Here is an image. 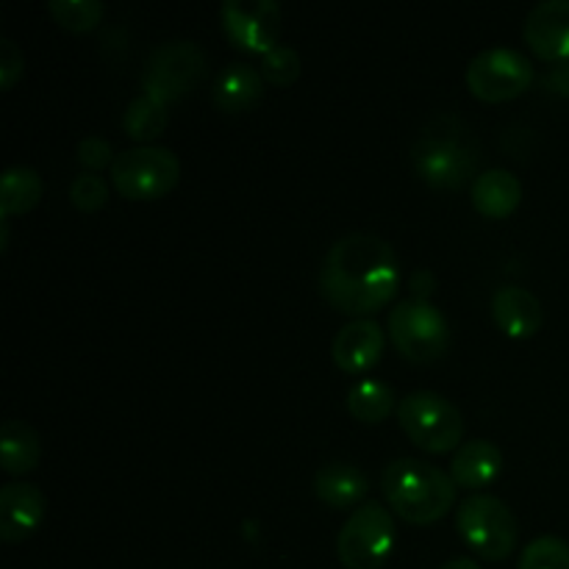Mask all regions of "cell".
Instances as JSON below:
<instances>
[{
  "label": "cell",
  "mask_w": 569,
  "mask_h": 569,
  "mask_svg": "<svg viewBox=\"0 0 569 569\" xmlns=\"http://www.w3.org/2000/svg\"><path fill=\"white\" fill-rule=\"evenodd\" d=\"M398 287V253L376 233H348L328 248L320 264L322 298L356 320L392 303Z\"/></svg>",
  "instance_id": "6da1fadb"
},
{
  "label": "cell",
  "mask_w": 569,
  "mask_h": 569,
  "mask_svg": "<svg viewBox=\"0 0 569 569\" xmlns=\"http://www.w3.org/2000/svg\"><path fill=\"white\" fill-rule=\"evenodd\" d=\"M415 170L428 187L459 189L467 181H476V167L481 159L476 137L467 122L456 114H437L417 137L411 148Z\"/></svg>",
  "instance_id": "7a4b0ae2"
},
{
  "label": "cell",
  "mask_w": 569,
  "mask_h": 569,
  "mask_svg": "<svg viewBox=\"0 0 569 569\" xmlns=\"http://www.w3.org/2000/svg\"><path fill=\"white\" fill-rule=\"evenodd\" d=\"M381 492L400 520L411 526H431L453 509L459 487L450 472L428 461L395 459L383 467Z\"/></svg>",
  "instance_id": "3957f363"
},
{
  "label": "cell",
  "mask_w": 569,
  "mask_h": 569,
  "mask_svg": "<svg viewBox=\"0 0 569 569\" xmlns=\"http://www.w3.org/2000/svg\"><path fill=\"white\" fill-rule=\"evenodd\" d=\"M398 422L406 437L426 453H450L465 445V417L439 392H411L400 400Z\"/></svg>",
  "instance_id": "277c9868"
},
{
  "label": "cell",
  "mask_w": 569,
  "mask_h": 569,
  "mask_svg": "<svg viewBox=\"0 0 569 569\" xmlns=\"http://www.w3.org/2000/svg\"><path fill=\"white\" fill-rule=\"evenodd\" d=\"M456 528L476 556L487 561L509 559L517 545V517L495 495L476 492L456 511Z\"/></svg>",
  "instance_id": "5b68a950"
},
{
  "label": "cell",
  "mask_w": 569,
  "mask_h": 569,
  "mask_svg": "<svg viewBox=\"0 0 569 569\" xmlns=\"http://www.w3.org/2000/svg\"><path fill=\"white\" fill-rule=\"evenodd\" d=\"M181 161L164 144H137L111 164V183L128 200H159L178 187Z\"/></svg>",
  "instance_id": "8992f818"
},
{
  "label": "cell",
  "mask_w": 569,
  "mask_h": 569,
  "mask_svg": "<svg viewBox=\"0 0 569 569\" xmlns=\"http://www.w3.org/2000/svg\"><path fill=\"white\" fill-rule=\"evenodd\" d=\"M389 337L400 356L415 365H431L448 350L450 328L437 306L428 300L406 298L389 311Z\"/></svg>",
  "instance_id": "52a82bcc"
},
{
  "label": "cell",
  "mask_w": 569,
  "mask_h": 569,
  "mask_svg": "<svg viewBox=\"0 0 569 569\" xmlns=\"http://www.w3.org/2000/svg\"><path fill=\"white\" fill-rule=\"evenodd\" d=\"M206 76V53L192 39H170L148 56L142 70L144 92L161 103H176L187 98Z\"/></svg>",
  "instance_id": "ba28073f"
},
{
  "label": "cell",
  "mask_w": 569,
  "mask_h": 569,
  "mask_svg": "<svg viewBox=\"0 0 569 569\" xmlns=\"http://www.w3.org/2000/svg\"><path fill=\"white\" fill-rule=\"evenodd\" d=\"M395 550V517L381 503H365L337 537V556L348 569H381Z\"/></svg>",
  "instance_id": "9c48e42d"
},
{
  "label": "cell",
  "mask_w": 569,
  "mask_h": 569,
  "mask_svg": "<svg viewBox=\"0 0 569 569\" xmlns=\"http://www.w3.org/2000/svg\"><path fill=\"white\" fill-rule=\"evenodd\" d=\"M467 89L478 100L487 103H503V100L520 98L533 83V61L515 48H487L470 61L465 72Z\"/></svg>",
  "instance_id": "30bf717a"
},
{
  "label": "cell",
  "mask_w": 569,
  "mask_h": 569,
  "mask_svg": "<svg viewBox=\"0 0 569 569\" xmlns=\"http://www.w3.org/2000/svg\"><path fill=\"white\" fill-rule=\"evenodd\" d=\"M220 26L237 48L267 56L283 31V11L276 0H226L220 6Z\"/></svg>",
  "instance_id": "8fae6325"
},
{
  "label": "cell",
  "mask_w": 569,
  "mask_h": 569,
  "mask_svg": "<svg viewBox=\"0 0 569 569\" xmlns=\"http://www.w3.org/2000/svg\"><path fill=\"white\" fill-rule=\"evenodd\" d=\"M533 56L550 64L569 61V0H542L533 6L522 26Z\"/></svg>",
  "instance_id": "7c38bea8"
},
{
  "label": "cell",
  "mask_w": 569,
  "mask_h": 569,
  "mask_svg": "<svg viewBox=\"0 0 569 569\" xmlns=\"http://www.w3.org/2000/svg\"><path fill=\"white\" fill-rule=\"evenodd\" d=\"M44 511H48V500L42 489L26 481L6 483L0 489V539L6 545L28 539L44 522Z\"/></svg>",
  "instance_id": "4fadbf2b"
},
{
  "label": "cell",
  "mask_w": 569,
  "mask_h": 569,
  "mask_svg": "<svg viewBox=\"0 0 569 569\" xmlns=\"http://www.w3.org/2000/svg\"><path fill=\"white\" fill-rule=\"evenodd\" d=\"M383 345H387L383 328L376 320H370V317H361V320H353L345 328H339V333L333 337V365L342 372H350V376L370 372L381 361Z\"/></svg>",
  "instance_id": "5bb4252c"
},
{
  "label": "cell",
  "mask_w": 569,
  "mask_h": 569,
  "mask_svg": "<svg viewBox=\"0 0 569 569\" xmlns=\"http://www.w3.org/2000/svg\"><path fill=\"white\" fill-rule=\"evenodd\" d=\"M492 317L511 339H531L542 328L545 311L533 292L522 287H500L492 295Z\"/></svg>",
  "instance_id": "9a60e30c"
},
{
  "label": "cell",
  "mask_w": 569,
  "mask_h": 569,
  "mask_svg": "<svg viewBox=\"0 0 569 569\" xmlns=\"http://www.w3.org/2000/svg\"><path fill=\"white\" fill-rule=\"evenodd\" d=\"M267 81L261 70L244 61H231L214 81V106L226 114H244L264 98Z\"/></svg>",
  "instance_id": "2e32d148"
},
{
  "label": "cell",
  "mask_w": 569,
  "mask_h": 569,
  "mask_svg": "<svg viewBox=\"0 0 569 569\" xmlns=\"http://www.w3.org/2000/svg\"><path fill=\"white\" fill-rule=\"evenodd\" d=\"M503 470V453L489 439H470L450 459V478L459 489H483Z\"/></svg>",
  "instance_id": "e0dca14e"
},
{
  "label": "cell",
  "mask_w": 569,
  "mask_h": 569,
  "mask_svg": "<svg viewBox=\"0 0 569 569\" xmlns=\"http://www.w3.org/2000/svg\"><path fill=\"white\" fill-rule=\"evenodd\" d=\"M370 492V481L361 467L348 461H331L315 472V495L331 509H359L361 500Z\"/></svg>",
  "instance_id": "ac0fdd59"
},
{
  "label": "cell",
  "mask_w": 569,
  "mask_h": 569,
  "mask_svg": "<svg viewBox=\"0 0 569 569\" xmlns=\"http://www.w3.org/2000/svg\"><path fill=\"white\" fill-rule=\"evenodd\" d=\"M470 200L476 211H481L489 220H506L517 211L522 200V183L511 170H495L481 172L476 181L470 183Z\"/></svg>",
  "instance_id": "d6986e66"
},
{
  "label": "cell",
  "mask_w": 569,
  "mask_h": 569,
  "mask_svg": "<svg viewBox=\"0 0 569 569\" xmlns=\"http://www.w3.org/2000/svg\"><path fill=\"white\" fill-rule=\"evenodd\" d=\"M42 459V442L33 426L26 420H6L0 431V461H3L6 476H26L37 470Z\"/></svg>",
  "instance_id": "ffe728a7"
},
{
  "label": "cell",
  "mask_w": 569,
  "mask_h": 569,
  "mask_svg": "<svg viewBox=\"0 0 569 569\" xmlns=\"http://www.w3.org/2000/svg\"><path fill=\"white\" fill-rule=\"evenodd\" d=\"M398 406L400 400L395 389L378 378H361L348 389V411L367 426L383 422L392 411H398Z\"/></svg>",
  "instance_id": "44dd1931"
},
{
  "label": "cell",
  "mask_w": 569,
  "mask_h": 569,
  "mask_svg": "<svg viewBox=\"0 0 569 569\" xmlns=\"http://www.w3.org/2000/svg\"><path fill=\"white\" fill-rule=\"evenodd\" d=\"M44 194V183L37 170L14 164L0 178V214L14 217L37 209Z\"/></svg>",
  "instance_id": "7402d4cb"
},
{
  "label": "cell",
  "mask_w": 569,
  "mask_h": 569,
  "mask_svg": "<svg viewBox=\"0 0 569 569\" xmlns=\"http://www.w3.org/2000/svg\"><path fill=\"white\" fill-rule=\"evenodd\" d=\"M167 122H170V111H167V103H161L153 94L142 92L128 103L126 117H122V126H126V133L133 139V142L153 144L156 139L164 133Z\"/></svg>",
  "instance_id": "603a6c76"
},
{
  "label": "cell",
  "mask_w": 569,
  "mask_h": 569,
  "mask_svg": "<svg viewBox=\"0 0 569 569\" xmlns=\"http://www.w3.org/2000/svg\"><path fill=\"white\" fill-rule=\"evenodd\" d=\"M48 11L67 31L87 33L103 20L106 3H100V0H50Z\"/></svg>",
  "instance_id": "cb8c5ba5"
},
{
  "label": "cell",
  "mask_w": 569,
  "mask_h": 569,
  "mask_svg": "<svg viewBox=\"0 0 569 569\" xmlns=\"http://www.w3.org/2000/svg\"><path fill=\"white\" fill-rule=\"evenodd\" d=\"M300 56L292 44H276L267 56H261V76L270 87H292L300 78Z\"/></svg>",
  "instance_id": "d4e9b609"
},
{
  "label": "cell",
  "mask_w": 569,
  "mask_h": 569,
  "mask_svg": "<svg viewBox=\"0 0 569 569\" xmlns=\"http://www.w3.org/2000/svg\"><path fill=\"white\" fill-rule=\"evenodd\" d=\"M517 569H569V545L559 537H539L522 550Z\"/></svg>",
  "instance_id": "484cf974"
},
{
  "label": "cell",
  "mask_w": 569,
  "mask_h": 569,
  "mask_svg": "<svg viewBox=\"0 0 569 569\" xmlns=\"http://www.w3.org/2000/svg\"><path fill=\"white\" fill-rule=\"evenodd\" d=\"M70 200L81 211L103 209L106 200H109V181L98 172H81V176L72 178Z\"/></svg>",
  "instance_id": "4316f807"
},
{
  "label": "cell",
  "mask_w": 569,
  "mask_h": 569,
  "mask_svg": "<svg viewBox=\"0 0 569 569\" xmlns=\"http://www.w3.org/2000/svg\"><path fill=\"white\" fill-rule=\"evenodd\" d=\"M78 161H81L83 167H87V172H98L103 170V167H111L114 164V148H111L109 139L103 137H83L81 142H78V150H76Z\"/></svg>",
  "instance_id": "83f0119b"
},
{
  "label": "cell",
  "mask_w": 569,
  "mask_h": 569,
  "mask_svg": "<svg viewBox=\"0 0 569 569\" xmlns=\"http://www.w3.org/2000/svg\"><path fill=\"white\" fill-rule=\"evenodd\" d=\"M26 70V56L11 39H0V87L11 89Z\"/></svg>",
  "instance_id": "f1b7e54d"
},
{
  "label": "cell",
  "mask_w": 569,
  "mask_h": 569,
  "mask_svg": "<svg viewBox=\"0 0 569 569\" xmlns=\"http://www.w3.org/2000/svg\"><path fill=\"white\" fill-rule=\"evenodd\" d=\"M545 89L550 94H559V98H569V61H561V64H553L548 72H545Z\"/></svg>",
  "instance_id": "f546056e"
},
{
  "label": "cell",
  "mask_w": 569,
  "mask_h": 569,
  "mask_svg": "<svg viewBox=\"0 0 569 569\" xmlns=\"http://www.w3.org/2000/svg\"><path fill=\"white\" fill-rule=\"evenodd\" d=\"M442 569H481V565L472 559H453V561H448Z\"/></svg>",
  "instance_id": "4dcf8cb0"
}]
</instances>
